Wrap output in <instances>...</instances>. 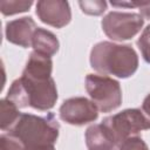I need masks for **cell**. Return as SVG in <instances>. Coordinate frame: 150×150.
Returning <instances> with one entry per match:
<instances>
[{"label": "cell", "mask_w": 150, "mask_h": 150, "mask_svg": "<svg viewBox=\"0 0 150 150\" xmlns=\"http://www.w3.org/2000/svg\"><path fill=\"white\" fill-rule=\"evenodd\" d=\"M23 150H55V146H54V144H53V145H45V146L32 148V149H26V148H23Z\"/></svg>", "instance_id": "obj_20"}, {"label": "cell", "mask_w": 150, "mask_h": 150, "mask_svg": "<svg viewBox=\"0 0 150 150\" xmlns=\"http://www.w3.org/2000/svg\"><path fill=\"white\" fill-rule=\"evenodd\" d=\"M120 150H149V149L145 142L141 137L135 136L125 139L120 145Z\"/></svg>", "instance_id": "obj_16"}, {"label": "cell", "mask_w": 150, "mask_h": 150, "mask_svg": "<svg viewBox=\"0 0 150 150\" xmlns=\"http://www.w3.org/2000/svg\"><path fill=\"white\" fill-rule=\"evenodd\" d=\"M86 144L88 150H120V145L110 137L101 123L87 129Z\"/></svg>", "instance_id": "obj_10"}, {"label": "cell", "mask_w": 150, "mask_h": 150, "mask_svg": "<svg viewBox=\"0 0 150 150\" xmlns=\"http://www.w3.org/2000/svg\"><path fill=\"white\" fill-rule=\"evenodd\" d=\"M139 12H141L142 16H144L146 19H150V2H141Z\"/></svg>", "instance_id": "obj_18"}, {"label": "cell", "mask_w": 150, "mask_h": 150, "mask_svg": "<svg viewBox=\"0 0 150 150\" xmlns=\"http://www.w3.org/2000/svg\"><path fill=\"white\" fill-rule=\"evenodd\" d=\"M32 5V0H1L0 11L4 15H14L28 11Z\"/></svg>", "instance_id": "obj_13"}, {"label": "cell", "mask_w": 150, "mask_h": 150, "mask_svg": "<svg viewBox=\"0 0 150 150\" xmlns=\"http://www.w3.org/2000/svg\"><path fill=\"white\" fill-rule=\"evenodd\" d=\"M86 90L97 109L103 112H109L122 103L120 83L107 75L88 74L86 77Z\"/></svg>", "instance_id": "obj_5"}, {"label": "cell", "mask_w": 150, "mask_h": 150, "mask_svg": "<svg viewBox=\"0 0 150 150\" xmlns=\"http://www.w3.org/2000/svg\"><path fill=\"white\" fill-rule=\"evenodd\" d=\"M21 112L18 107L9 100L4 98L0 101V128L1 130H11L19 120Z\"/></svg>", "instance_id": "obj_12"}, {"label": "cell", "mask_w": 150, "mask_h": 150, "mask_svg": "<svg viewBox=\"0 0 150 150\" xmlns=\"http://www.w3.org/2000/svg\"><path fill=\"white\" fill-rule=\"evenodd\" d=\"M101 124L118 145L125 139L137 136L142 130L150 129V120L141 109H125L105 117Z\"/></svg>", "instance_id": "obj_4"}, {"label": "cell", "mask_w": 150, "mask_h": 150, "mask_svg": "<svg viewBox=\"0 0 150 150\" xmlns=\"http://www.w3.org/2000/svg\"><path fill=\"white\" fill-rule=\"evenodd\" d=\"M83 13L89 15H100L107 9V2L104 0H94V1H80L79 2Z\"/></svg>", "instance_id": "obj_14"}, {"label": "cell", "mask_w": 150, "mask_h": 150, "mask_svg": "<svg viewBox=\"0 0 150 150\" xmlns=\"http://www.w3.org/2000/svg\"><path fill=\"white\" fill-rule=\"evenodd\" d=\"M36 15L39 19L52 27L62 28L71 19V12L68 1L62 0H41L36 4Z\"/></svg>", "instance_id": "obj_8"}, {"label": "cell", "mask_w": 150, "mask_h": 150, "mask_svg": "<svg viewBox=\"0 0 150 150\" xmlns=\"http://www.w3.org/2000/svg\"><path fill=\"white\" fill-rule=\"evenodd\" d=\"M144 19L137 13L110 12L102 20V29L108 38L123 41L134 38L143 27Z\"/></svg>", "instance_id": "obj_6"}, {"label": "cell", "mask_w": 150, "mask_h": 150, "mask_svg": "<svg viewBox=\"0 0 150 150\" xmlns=\"http://www.w3.org/2000/svg\"><path fill=\"white\" fill-rule=\"evenodd\" d=\"M60 125L49 112L46 116L33 114H21L16 123L9 130V135L15 137L26 149L53 145L59 137Z\"/></svg>", "instance_id": "obj_3"}, {"label": "cell", "mask_w": 150, "mask_h": 150, "mask_svg": "<svg viewBox=\"0 0 150 150\" xmlns=\"http://www.w3.org/2000/svg\"><path fill=\"white\" fill-rule=\"evenodd\" d=\"M90 64L93 69L102 75L127 79L137 70L138 56L129 45L102 41L93 47L90 52Z\"/></svg>", "instance_id": "obj_2"}, {"label": "cell", "mask_w": 150, "mask_h": 150, "mask_svg": "<svg viewBox=\"0 0 150 150\" xmlns=\"http://www.w3.org/2000/svg\"><path fill=\"white\" fill-rule=\"evenodd\" d=\"M1 150H23V145L12 135H2L0 138Z\"/></svg>", "instance_id": "obj_17"}, {"label": "cell", "mask_w": 150, "mask_h": 150, "mask_svg": "<svg viewBox=\"0 0 150 150\" xmlns=\"http://www.w3.org/2000/svg\"><path fill=\"white\" fill-rule=\"evenodd\" d=\"M32 47L34 52L52 57L59 50V40L52 32L39 27L33 36Z\"/></svg>", "instance_id": "obj_11"}, {"label": "cell", "mask_w": 150, "mask_h": 150, "mask_svg": "<svg viewBox=\"0 0 150 150\" xmlns=\"http://www.w3.org/2000/svg\"><path fill=\"white\" fill-rule=\"evenodd\" d=\"M60 117L71 125H84L98 117V109L95 103L86 97H71L60 107Z\"/></svg>", "instance_id": "obj_7"}, {"label": "cell", "mask_w": 150, "mask_h": 150, "mask_svg": "<svg viewBox=\"0 0 150 150\" xmlns=\"http://www.w3.org/2000/svg\"><path fill=\"white\" fill-rule=\"evenodd\" d=\"M142 111L150 120V94L144 98V101L142 103Z\"/></svg>", "instance_id": "obj_19"}, {"label": "cell", "mask_w": 150, "mask_h": 150, "mask_svg": "<svg viewBox=\"0 0 150 150\" xmlns=\"http://www.w3.org/2000/svg\"><path fill=\"white\" fill-rule=\"evenodd\" d=\"M7 100L18 108L32 107L38 110H49L57 100V89L52 76H36L22 73L16 79L8 93Z\"/></svg>", "instance_id": "obj_1"}, {"label": "cell", "mask_w": 150, "mask_h": 150, "mask_svg": "<svg viewBox=\"0 0 150 150\" xmlns=\"http://www.w3.org/2000/svg\"><path fill=\"white\" fill-rule=\"evenodd\" d=\"M38 28L39 27L30 16H23L7 22L5 35L11 43L27 48L32 46L33 36Z\"/></svg>", "instance_id": "obj_9"}, {"label": "cell", "mask_w": 150, "mask_h": 150, "mask_svg": "<svg viewBox=\"0 0 150 150\" xmlns=\"http://www.w3.org/2000/svg\"><path fill=\"white\" fill-rule=\"evenodd\" d=\"M137 46L142 53L143 59L148 63H150V25L146 26V28H144L143 33L138 38Z\"/></svg>", "instance_id": "obj_15"}]
</instances>
